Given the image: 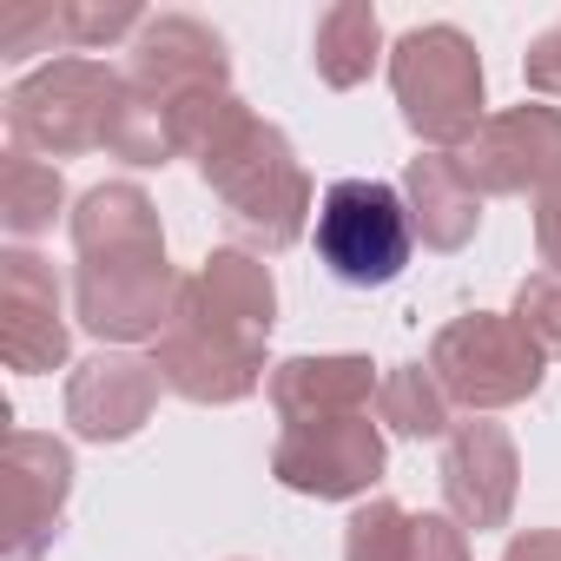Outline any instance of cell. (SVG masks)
<instances>
[{"label":"cell","mask_w":561,"mask_h":561,"mask_svg":"<svg viewBox=\"0 0 561 561\" xmlns=\"http://www.w3.org/2000/svg\"><path fill=\"white\" fill-rule=\"evenodd\" d=\"M73 318L106 344V351H133V344H159L179 318V291L185 277L165 257V231H159V205L146 198V185L133 179H106L93 185L73 211Z\"/></svg>","instance_id":"1"},{"label":"cell","mask_w":561,"mask_h":561,"mask_svg":"<svg viewBox=\"0 0 561 561\" xmlns=\"http://www.w3.org/2000/svg\"><path fill=\"white\" fill-rule=\"evenodd\" d=\"M277 331V277L257 251L218 244L179 291V318L172 331L152 344V364L165 377L172 397L198 403V410H225L257 397V383H271L264 370V344Z\"/></svg>","instance_id":"2"},{"label":"cell","mask_w":561,"mask_h":561,"mask_svg":"<svg viewBox=\"0 0 561 561\" xmlns=\"http://www.w3.org/2000/svg\"><path fill=\"white\" fill-rule=\"evenodd\" d=\"M192 165L211 185V198L225 205V218L264 251H291L311 231V218H318L311 172L291 152L285 126L257 119L244 100H231L218 113V126H211V139H205V152Z\"/></svg>","instance_id":"3"},{"label":"cell","mask_w":561,"mask_h":561,"mask_svg":"<svg viewBox=\"0 0 561 561\" xmlns=\"http://www.w3.org/2000/svg\"><path fill=\"white\" fill-rule=\"evenodd\" d=\"M390 93H397L403 126L423 139V152H462L489 119L482 113L489 106L482 100V54L449 21L410 27L390 47Z\"/></svg>","instance_id":"4"},{"label":"cell","mask_w":561,"mask_h":561,"mask_svg":"<svg viewBox=\"0 0 561 561\" xmlns=\"http://www.w3.org/2000/svg\"><path fill=\"white\" fill-rule=\"evenodd\" d=\"M119 93H126V73L106 60H87V54L34 67L8 93V152H27V159L100 152L113 133Z\"/></svg>","instance_id":"5"},{"label":"cell","mask_w":561,"mask_h":561,"mask_svg":"<svg viewBox=\"0 0 561 561\" xmlns=\"http://www.w3.org/2000/svg\"><path fill=\"white\" fill-rule=\"evenodd\" d=\"M318 264L351 291H383L403 277L410 251H416V225L403 205V185L383 179H337L318 198V225H311Z\"/></svg>","instance_id":"6"},{"label":"cell","mask_w":561,"mask_h":561,"mask_svg":"<svg viewBox=\"0 0 561 561\" xmlns=\"http://www.w3.org/2000/svg\"><path fill=\"white\" fill-rule=\"evenodd\" d=\"M430 370H436V383L449 390L456 410L489 416V410L528 403L548 377V357L508 311H469V318H449L430 337Z\"/></svg>","instance_id":"7"},{"label":"cell","mask_w":561,"mask_h":561,"mask_svg":"<svg viewBox=\"0 0 561 561\" xmlns=\"http://www.w3.org/2000/svg\"><path fill=\"white\" fill-rule=\"evenodd\" d=\"M390 443L370 416H331V423H285L271 443V476L311 502H364L383 482Z\"/></svg>","instance_id":"8"},{"label":"cell","mask_w":561,"mask_h":561,"mask_svg":"<svg viewBox=\"0 0 561 561\" xmlns=\"http://www.w3.org/2000/svg\"><path fill=\"white\" fill-rule=\"evenodd\" d=\"M67 351H73V324L60 305V271L27 244L0 251V357H8V370L47 377L67 364Z\"/></svg>","instance_id":"9"},{"label":"cell","mask_w":561,"mask_h":561,"mask_svg":"<svg viewBox=\"0 0 561 561\" xmlns=\"http://www.w3.org/2000/svg\"><path fill=\"white\" fill-rule=\"evenodd\" d=\"M469 179L482 198H541L561 179V106L522 100L482 119V133L462 146Z\"/></svg>","instance_id":"10"},{"label":"cell","mask_w":561,"mask_h":561,"mask_svg":"<svg viewBox=\"0 0 561 561\" xmlns=\"http://www.w3.org/2000/svg\"><path fill=\"white\" fill-rule=\"evenodd\" d=\"M436 482H443V508L462 522V528H508L515 515V495H522V449L502 423L489 416H469L443 436V462H436Z\"/></svg>","instance_id":"11"},{"label":"cell","mask_w":561,"mask_h":561,"mask_svg":"<svg viewBox=\"0 0 561 561\" xmlns=\"http://www.w3.org/2000/svg\"><path fill=\"white\" fill-rule=\"evenodd\" d=\"M126 87L152 100L231 93V47L198 14H152L126 47Z\"/></svg>","instance_id":"12"},{"label":"cell","mask_w":561,"mask_h":561,"mask_svg":"<svg viewBox=\"0 0 561 561\" xmlns=\"http://www.w3.org/2000/svg\"><path fill=\"white\" fill-rule=\"evenodd\" d=\"M0 482H8V561H41L73 495V449L41 430H8Z\"/></svg>","instance_id":"13"},{"label":"cell","mask_w":561,"mask_h":561,"mask_svg":"<svg viewBox=\"0 0 561 561\" xmlns=\"http://www.w3.org/2000/svg\"><path fill=\"white\" fill-rule=\"evenodd\" d=\"M159 364L139 351H93L67 377V423L87 443H133L159 410Z\"/></svg>","instance_id":"14"},{"label":"cell","mask_w":561,"mask_h":561,"mask_svg":"<svg viewBox=\"0 0 561 561\" xmlns=\"http://www.w3.org/2000/svg\"><path fill=\"white\" fill-rule=\"evenodd\" d=\"M377 364L357 357V351H337V357H285L271 364V410L285 423H331V416H370L377 403Z\"/></svg>","instance_id":"15"},{"label":"cell","mask_w":561,"mask_h":561,"mask_svg":"<svg viewBox=\"0 0 561 561\" xmlns=\"http://www.w3.org/2000/svg\"><path fill=\"white\" fill-rule=\"evenodd\" d=\"M403 205L430 251H462L482 225V185L469 179L462 152H416L403 165Z\"/></svg>","instance_id":"16"},{"label":"cell","mask_w":561,"mask_h":561,"mask_svg":"<svg viewBox=\"0 0 561 561\" xmlns=\"http://www.w3.org/2000/svg\"><path fill=\"white\" fill-rule=\"evenodd\" d=\"M377 60H383V21H377V8H370V0H331V8L318 14V27H311V67H318V80L337 87V93H351V87H364L377 73Z\"/></svg>","instance_id":"17"},{"label":"cell","mask_w":561,"mask_h":561,"mask_svg":"<svg viewBox=\"0 0 561 561\" xmlns=\"http://www.w3.org/2000/svg\"><path fill=\"white\" fill-rule=\"evenodd\" d=\"M377 423L390 436H410V443H436L456 430V403L449 390L436 383L430 364H390L383 383H377Z\"/></svg>","instance_id":"18"},{"label":"cell","mask_w":561,"mask_h":561,"mask_svg":"<svg viewBox=\"0 0 561 561\" xmlns=\"http://www.w3.org/2000/svg\"><path fill=\"white\" fill-rule=\"evenodd\" d=\"M60 211H67V179H60V165L27 159V152H8V159H0V225H8L14 238L54 231Z\"/></svg>","instance_id":"19"},{"label":"cell","mask_w":561,"mask_h":561,"mask_svg":"<svg viewBox=\"0 0 561 561\" xmlns=\"http://www.w3.org/2000/svg\"><path fill=\"white\" fill-rule=\"evenodd\" d=\"M410 508L390 502V495H370L351 508L344 522V561H403L410 554Z\"/></svg>","instance_id":"20"},{"label":"cell","mask_w":561,"mask_h":561,"mask_svg":"<svg viewBox=\"0 0 561 561\" xmlns=\"http://www.w3.org/2000/svg\"><path fill=\"white\" fill-rule=\"evenodd\" d=\"M152 14H139L133 0H60V47H80V54H93V47H113V41H126V34H139Z\"/></svg>","instance_id":"21"},{"label":"cell","mask_w":561,"mask_h":561,"mask_svg":"<svg viewBox=\"0 0 561 561\" xmlns=\"http://www.w3.org/2000/svg\"><path fill=\"white\" fill-rule=\"evenodd\" d=\"M508 318L541 344V357H561V271H528Z\"/></svg>","instance_id":"22"},{"label":"cell","mask_w":561,"mask_h":561,"mask_svg":"<svg viewBox=\"0 0 561 561\" xmlns=\"http://www.w3.org/2000/svg\"><path fill=\"white\" fill-rule=\"evenodd\" d=\"M403 561H469V528L449 508H423L410 522V554Z\"/></svg>","instance_id":"23"},{"label":"cell","mask_w":561,"mask_h":561,"mask_svg":"<svg viewBox=\"0 0 561 561\" xmlns=\"http://www.w3.org/2000/svg\"><path fill=\"white\" fill-rule=\"evenodd\" d=\"M60 47V8H14L0 21V60H27Z\"/></svg>","instance_id":"24"},{"label":"cell","mask_w":561,"mask_h":561,"mask_svg":"<svg viewBox=\"0 0 561 561\" xmlns=\"http://www.w3.org/2000/svg\"><path fill=\"white\" fill-rule=\"evenodd\" d=\"M522 80H528V93L561 100V21L541 27V34L528 41V54H522Z\"/></svg>","instance_id":"25"},{"label":"cell","mask_w":561,"mask_h":561,"mask_svg":"<svg viewBox=\"0 0 561 561\" xmlns=\"http://www.w3.org/2000/svg\"><path fill=\"white\" fill-rule=\"evenodd\" d=\"M535 251L548 271H561V179L535 198Z\"/></svg>","instance_id":"26"},{"label":"cell","mask_w":561,"mask_h":561,"mask_svg":"<svg viewBox=\"0 0 561 561\" xmlns=\"http://www.w3.org/2000/svg\"><path fill=\"white\" fill-rule=\"evenodd\" d=\"M502 561H561V528H522L502 548Z\"/></svg>","instance_id":"27"}]
</instances>
